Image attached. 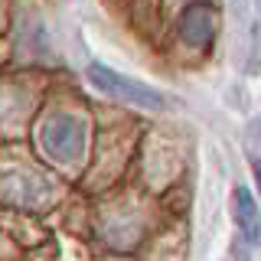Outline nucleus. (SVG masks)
<instances>
[{"mask_svg": "<svg viewBox=\"0 0 261 261\" xmlns=\"http://www.w3.org/2000/svg\"><path fill=\"white\" fill-rule=\"evenodd\" d=\"M235 225L248 245L261 242V209L248 186H235Z\"/></svg>", "mask_w": 261, "mask_h": 261, "instance_id": "obj_4", "label": "nucleus"}, {"mask_svg": "<svg viewBox=\"0 0 261 261\" xmlns=\"http://www.w3.org/2000/svg\"><path fill=\"white\" fill-rule=\"evenodd\" d=\"M179 36H183L186 46L193 49H206L216 36V10L206 0H196L190 4L183 13H179Z\"/></svg>", "mask_w": 261, "mask_h": 261, "instance_id": "obj_3", "label": "nucleus"}, {"mask_svg": "<svg viewBox=\"0 0 261 261\" xmlns=\"http://www.w3.org/2000/svg\"><path fill=\"white\" fill-rule=\"evenodd\" d=\"M255 179H258V186H261V160H255Z\"/></svg>", "mask_w": 261, "mask_h": 261, "instance_id": "obj_5", "label": "nucleus"}, {"mask_svg": "<svg viewBox=\"0 0 261 261\" xmlns=\"http://www.w3.org/2000/svg\"><path fill=\"white\" fill-rule=\"evenodd\" d=\"M39 144L56 163H75L85 150V127L75 114H49L39 127Z\"/></svg>", "mask_w": 261, "mask_h": 261, "instance_id": "obj_2", "label": "nucleus"}, {"mask_svg": "<svg viewBox=\"0 0 261 261\" xmlns=\"http://www.w3.org/2000/svg\"><path fill=\"white\" fill-rule=\"evenodd\" d=\"M88 79H92V85L98 92L118 98V101L130 105V108H141V111H160L163 108V95L160 92H153L150 85H144V82H137V79L121 75V72H114V69H108V65H101V62L88 65Z\"/></svg>", "mask_w": 261, "mask_h": 261, "instance_id": "obj_1", "label": "nucleus"}]
</instances>
